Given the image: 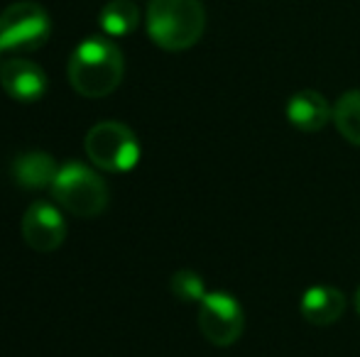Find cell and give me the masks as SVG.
Listing matches in <instances>:
<instances>
[{"label": "cell", "mask_w": 360, "mask_h": 357, "mask_svg": "<svg viewBox=\"0 0 360 357\" xmlns=\"http://www.w3.org/2000/svg\"><path fill=\"white\" fill-rule=\"evenodd\" d=\"M169 289L179 301H201L206 296L204 279H201V276L196 274V271H191V269L176 271V274L172 276V281H169Z\"/></svg>", "instance_id": "obj_14"}, {"label": "cell", "mask_w": 360, "mask_h": 357, "mask_svg": "<svg viewBox=\"0 0 360 357\" xmlns=\"http://www.w3.org/2000/svg\"><path fill=\"white\" fill-rule=\"evenodd\" d=\"M49 191L59 208L76 218H96L108 206V186L84 162L62 164Z\"/></svg>", "instance_id": "obj_3"}, {"label": "cell", "mask_w": 360, "mask_h": 357, "mask_svg": "<svg viewBox=\"0 0 360 357\" xmlns=\"http://www.w3.org/2000/svg\"><path fill=\"white\" fill-rule=\"evenodd\" d=\"M287 118L302 133H316L321 130L328 120L333 118V110L328 105V100L323 98L319 90H299L289 98L287 103Z\"/></svg>", "instance_id": "obj_9"}, {"label": "cell", "mask_w": 360, "mask_h": 357, "mask_svg": "<svg viewBox=\"0 0 360 357\" xmlns=\"http://www.w3.org/2000/svg\"><path fill=\"white\" fill-rule=\"evenodd\" d=\"M125 62L108 37H89L72 52L67 76L72 88L84 98H105L123 81Z\"/></svg>", "instance_id": "obj_1"}, {"label": "cell", "mask_w": 360, "mask_h": 357, "mask_svg": "<svg viewBox=\"0 0 360 357\" xmlns=\"http://www.w3.org/2000/svg\"><path fill=\"white\" fill-rule=\"evenodd\" d=\"M98 22L105 37H125V34L135 32V27H138L140 10L133 0H110L101 10Z\"/></svg>", "instance_id": "obj_12"}, {"label": "cell", "mask_w": 360, "mask_h": 357, "mask_svg": "<svg viewBox=\"0 0 360 357\" xmlns=\"http://www.w3.org/2000/svg\"><path fill=\"white\" fill-rule=\"evenodd\" d=\"M245 314L236 296L226 291H211L199 301V328L209 343L228 348L243 335Z\"/></svg>", "instance_id": "obj_6"}, {"label": "cell", "mask_w": 360, "mask_h": 357, "mask_svg": "<svg viewBox=\"0 0 360 357\" xmlns=\"http://www.w3.org/2000/svg\"><path fill=\"white\" fill-rule=\"evenodd\" d=\"M0 86L13 100L34 103L47 93V74L42 67L25 57L5 59L0 67Z\"/></svg>", "instance_id": "obj_8"}, {"label": "cell", "mask_w": 360, "mask_h": 357, "mask_svg": "<svg viewBox=\"0 0 360 357\" xmlns=\"http://www.w3.org/2000/svg\"><path fill=\"white\" fill-rule=\"evenodd\" d=\"M346 311V299L333 286H311L302 296V316L314 325H331Z\"/></svg>", "instance_id": "obj_11"}, {"label": "cell", "mask_w": 360, "mask_h": 357, "mask_svg": "<svg viewBox=\"0 0 360 357\" xmlns=\"http://www.w3.org/2000/svg\"><path fill=\"white\" fill-rule=\"evenodd\" d=\"M147 34L167 52H184L201 39L206 27V10L199 0H150Z\"/></svg>", "instance_id": "obj_2"}, {"label": "cell", "mask_w": 360, "mask_h": 357, "mask_svg": "<svg viewBox=\"0 0 360 357\" xmlns=\"http://www.w3.org/2000/svg\"><path fill=\"white\" fill-rule=\"evenodd\" d=\"M86 157L91 164L103 172L123 174L138 167L140 162V142L128 125L118 120H103L96 123L86 133L84 140Z\"/></svg>", "instance_id": "obj_4"}, {"label": "cell", "mask_w": 360, "mask_h": 357, "mask_svg": "<svg viewBox=\"0 0 360 357\" xmlns=\"http://www.w3.org/2000/svg\"><path fill=\"white\" fill-rule=\"evenodd\" d=\"M22 238L34 252H54L67 240V220L57 206L47 201L32 203L22 215Z\"/></svg>", "instance_id": "obj_7"}, {"label": "cell", "mask_w": 360, "mask_h": 357, "mask_svg": "<svg viewBox=\"0 0 360 357\" xmlns=\"http://www.w3.org/2000/svg\"><path fill=\"white\" fill-rule=\"evenodd\" d=\"M52 34V20L42 5L20 0L0 13V49L15 57L32 54L47 44Z\"/></svg>", "instance_id": "obj_5"}, {"label": "cell", "mask_w": 360, "mask_h": 357, "mask_svg": "<svg viewBox=\"0 0 360 357\" xmlns=\"http://www.w3.org/2000/svg\"><path fill=\"white\" fill-rule=\"evenodd\" d=\"M333 123L348 142L360 147V90H348L338 98L333 105Z\"/></svg>", "instance_id": "obj_13"}, {"label": "cell", "mask_w": 360, "mask_h": 357, "mask_svg": "<svg viewBox=\"0 0 360 357\" xmlns=\"http://www.w3.org/2000/svg\"><path fill=\"white\" fill-rule=\"evenodd\" d=\"M356 311H358V316H360V286H358V291H356Z\"/></svg>", "instance_id": "obj_15"}, {"label": "cell", "mask_w": 360, "mask_h": 357, "mask_svg": "<svg viewBox=\"0 0 360 357\" xmlns=\"http://www.w3.org/2000/svg\"><path fill=\"white\" fill-rule=\"evenodd\" d=\"M57 162H54L52 154L47 152H25L20 157H15L10 174L18 181V186H22L25 191H42V189H52L54 179H57Z\"/></svg>", "instance_id": "obj_10"}, {"label": "cell", "mask_w": 360, "mask_h": 357, "mask_svg": "<svg viewBox=\"0 0 360 357\" xmlns=\"http://www.w3.org/2000/svg\"><path fill=\"white\" fill-rule=\"evenodd\" d=\"M3 54H5V52H3V49H0V67H3Z\"/></svg>", "instance_id": "obj_16"}]
</instances>
